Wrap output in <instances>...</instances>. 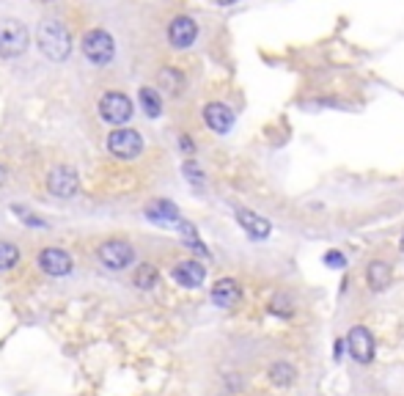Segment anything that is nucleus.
Masks as SVG:
<instances>
[{
    "label": "nucleus",
    "instance_id": "9",
    "mask_svg": "<svg viewBox=\"0 0 404 396\" xmlns=\"http://www.w3.org/2000/svg\"><path fill=\"white\" fill-rule=\"evenodd\" d=\"M36 264H39L42 273H47V275H53V278H64V275H69L72 267H75L72 256H69L66 251H61V248H45V251L39 253Z\"/></svg>",
    "mask_w": 404,
    "mask_h": 396
},
{
    "label": "nucleus",
    "instance_id": "27",
    "mask_svg": "<svg viewBox=\"0 0 404 396\" xmlns=\"http://www.w3.org/2000/svg\"><path fill=\"white\" fill-rule=\"evenodd\" d=\"M179 146L184 149V154H192V151H195V143H192L187 135H181V138H179Z\"/></svg>",
    "mask_w": 404,
    "mask_h": 396
},
{
    "label": "nucleus",
    "instance_id": "26",
    "mask_svg": "<svg viewBox=\"0 0 404 396\" xmlns=\"http://www.w3.org/2000/svg\"><path fill=\"white\" fill-rule=\"evenodd\" d=\"M12 212H14V215H23L28 226H45V221H42V218H36V215H28L23 207H12Z\"/></svg>",
    "mask_w": 404,
    "mask_h": 396
},
{
    "label": "nucleus",
    "instance_id": "3",
    "mask_svg": "<svg viewBox=\"0 0 404 396\" xmlns=\"http://www.w3.org/2000/svg\"><path fill=\"white\" fill-rule=\"evenodd\" d=\"M28 50V28L20 20H0V55L17 58Z\"/></svg>",
    "mask_w": 404,
    "mask_h": 396
},
{
    "label": "nucleus",
    "instance_id": "23",
    "mask_svg": "<svg viewBox=\"0 0 404 396\" xmlns=\"http://www.w3.org/2000/svg\"><path fill=\"white\" fill-rule=\"evenodd\" d=\"M267 311H270V314H275V317H292V314H294V306H292L283 295H275V297L270 300Z\"/></svg>",
    "mask_w": 404,
    "mask_h": 396
},
{
    "label": "nucleus",
    "instance_id": "15",
    "mask_svg": "<svg viewBox=\"0 0 404 396\" xmlns=\"http://www.w3.org/2000/svg\"><path fill=\"white\" fill-rule=\"evenodd\" d=\"M237 221H240V226L248 232L251 240H267L270 232H273L270 221H264L262 215H256V212H251V210H237Z\"/></svg>",
    "mask_w": 404,
    "mask_h": 396
},
{
    "label": "nucleus",
    "instance_id": "31",
    "mask_svg": "<svg viewBox=\"0 0 404 396\" xmlns=\"http://www.w3.org/2000/svg\"><path fill=\"white\" fill-rule=\"evenodd\" d=\"M399 248H401V253H404V237H401V243H399Z\"/></svg>",
    "mask_w": 404,
    "mask_h": 396
},
{
    "label": "nucleus",
    "instance_id": "5",
    "mask_svg": "<svg viewBox=\"0 0 404 396\" xmlns=\"http://www.w3.org/2000/svg\"><path fill=\"white\" fill-rule=\"evenodd\" d=\"M99 262L108 270H127L135 262V251L127 240H108L99 245Z\"/></svg>",
    "mask_w": 404,
    "mask_h": 396
},
{
    "label": "nucleus",
    "instance_id": "14",
    "mask_svg": "<svg viewBox=\"0 0 404 396\" xmlns=\"http://www.w3.org/2000/svg\"><path fill=\"white\" fill-rule=\"evenodd\" d=\"M146 218L154 221V223H160V226H176V229H179V223L184 221V218L179 215L176 204L165 201V198H157V201H151V204L146 207Z\"/></svg>",
    "mask_w": 404,
    "mask_h": 396
},
{
    "label": "nucleus",
    "instance_id": "20",
    "mask_svg": "<svg viewBox=\"0 0 404 396\" xmlns=\"http://www.w3.org/2000/svg\"><path fill=\"white\" fill-rule=\"evenodd\" d=\"M160 86L171 94V97H179L181 94V88H184V77H181V72H176V69H162L160 72Z\"/></svg>",
    "mask_w": 404,
    "mask_h": 396
},
{
    "label": "nucleus",
    "instance_id": "18",
    "mask_svg": "<svg viewBox=\"0 0 404 396\" xmlns=\"http://www.w3.org/2000/svg\"><path fill=\"white\" fill-rule=\"evenodd\" d=\"M138 99H140V108H143V113L149 116V119H157L160 113H162V99H160V94H157V88H140V94H138Z\"/></svg>",
    "mask_w": 404,
    "mask_h": 396
},
{
    "label": "nucleus",
    "instance_id": "29",
    "mask_svg": "<svg viewBox=\"0 0 404 396\" xmlns=\"http://www.w3.org/2000/svg\"><path fill=\"white\" fill-rule=\"evenodd\" d=\"M3 182H6V168L0 165V184H3Z\"/></svg>",
    "mask_w": 404,
    "mask_h": 396
},
{
    "label": "nucleus",
    "instance_id": "8",
    "mask_svg": "<svg viewBox=\"0 0 404 396\" xmlns=\"http://www.w3.org/2000/svg\"><path fill=\"white\" fill-rule=\"evenodd\" d=\"M47 190H50V195H55V198H72V195H77V190H80V176H77V171L69 168V165L53 168L50 176H47Z\"/></svg>",
    "mask_w": 404,
    "mask_h": 396
},
{
    "label": "nucleus",
    "instance_id": "1",
    "mask_svg": "<svg viewBox=\"0 0 404 396\" xmlns=\"http://www.w3.org/2000/svg\"><path fill=\"white\" fill-rule=\"evenodd\" d=\"M39 50L50 61H66L69 53H72V34H69V28L61 20H55V17L45 20L39 25Z\"/></svg>",
    "mask_w": 404,
    "mask_h": 396
},
{
    "label": "nucleus",
    "instance_id": "11",
    "mask_svg": "<svg viewBox=\"0 0 404 396\" xmlns=\"http://www.w3.org/2000/svg\"><path fill=\"white\" fill-rule=\"evenodd\" d=\"M204 121H207V127H210L212 132L226 135V132L234 127V110H231L229 105H223V102H210V105L204 108Z\"/></svg>",
    "mask_w": 404,
    "mask_h": 396
},
{
    "label": "nucleus",
    "instance_id": "22",
    "mask_svg": "<svg viewBox=\"0 0 404 396\" xmlns=\"http://www.w3.org/2000/svg\"><path fill=\"white\" fill-rule=\"evenodd\" d=\"M20 262V251L12 243H0V270H12Z\"/></svg>",
    "mask_w": 404,
    "mask_h": 396
},
{
    "label": "nucleus",
    "instance_id": "2",
    "mask_svg": "<svg viewBox=\"0 0 404 396\" xmlns=\"http://www.w3.org/2000/svg\"><path fill=\"white\" fill-rule=\"evenodd\" d=\"M83 55H86L91 64H97V66H108V64L113 61V55H116V42H113V36H110L108 31H102V28L88 31V34L83 36Z\"/></svg>",
    "mask_w": 404,
    "mask_h": 396
},
{
    "label": "nucleus",
    "instance_id": "24",
    "mask_svg": "<svg viewBox=\"0 0 404 396\" xmlns=\"http://www.w3.org/2000/svg\"><path fill=\"white\" fill-rule=\"evenodd\" d=\"M181 171H184V176H187V182H192V184H204V171L198 168V162L187 160V162L181 165Z\"/></svg>",
    "mask_w": 404,
    "mask_h": 396
},
{
    "label": "nucleus",
    "instance_id": "30",
    "mask_svg": "<svg viewBox=\"0 0 404 396\" xmlns=\"http://www.w3.org/2000/svg\"><path fill=\"white\" fill-rule=\"evenodd\" d=\"M220 6H231V3H237V0H218Z\"/></svg>",
    "mask_w": 404,
    "mask_h": 396
},
{
    "label": "nucleus",
    "instance_id": "6",
    "mask_svg": "<svg viewBox=\"0 0 404 396\" xmlns=\"http://www.w3.org/2000/svg\"><path fill=\"white\" fill-rule=\"evenodd\" d=\"M346 349H349V355L357 360V363H371L374 360V352H377V341H374V336H371V330L368 327H363V325H355V327H349V333H346Z\"/></svg>",
    "mask_w": 404,
    "mask_h": 396
},
{
    "label": "nucleus",
    "instance_id": "28",
    "mask_svg": "<svg viewBox=\"0 0 404 396\" xmlns=\"http://www.w3.org/2000/svg\"><path fill=\"white\" fill-rule=\"evenodd\" d=\"M344 344H346V338H344V341L338 338V341L333 344V358H336V360H341V355H344Z\"/></svg>",
    "mask_w": 404,
    "mask_h": 396
},
{
    "label": "nucleus",
    "instance_id": "16",
    "mask_svg": "<svg viewBox=\"0 0 404 396\" xmlns=\"http://www.w3.org/2000/svg\"><path fill=\"white\" fill-rule=\"evenodd\" d=\"M390 278H393V273H390V264H388V262L374 259V262L366 267V284H368L371 292H385V289L390 286Z\"/></svg>",
    "mask_w": 404,
    "mask_h": 396
},
{
    "label": "nucleus",
    "instance_id": "12",
    "mask_svg": "<svg viewBox=\"0 0 404 396\" xmlns=\"http://www.w3.org/2000/svg\"><path fill=\"white\" fill-rule=\"evenodd\" d=\"M204 278H207V267L201 262L187 259V262H179L173 267V281L179 286H184V289H198L201 284H204Z\"/></svg>",
    "mask_w": 404,
    "mask_h": 396
},
{
    "label": "nucleus",
    "instance_id": "19",
    "mask_svg": "<svg viewBox=\"0 0 404 396\" xmlns=\"http://www.w3.org/2000/svg\"><path fill=\"white\" fill-rule=\"evenodd\" d=\"M157 281H160V273H157L154 264H140V267L135 270V275H132V284H135L138 289H154Z\"/></svg>",
    "mask_w": 404,
    "mask_h": 396
},
{
    "label": "nucleus",
    "instance_id": "21",
    "mask_svg": "<svg viewBox=\"0 0 404 396\" xmlns=\"http://www.w3.org/2000/svg\"><path fill=\"white\" fill-rule=\"evenodd\" d=\"M179 232H181V237H184V245H187V248H192V251H195V253H201V256H210L207 245L201 243L198 232H195V229H192L187 221H181V223H179Z\"/></svg>",
    "mask_w": 404,
    "mask_h": 396
},
{
    "label": "nucleus",
    "instance_id": "25",
    "mask_svg": "<svg viewBox=\"0 0 404 396\" xmlns=\"http://www.w3.org/2000/svg\"><path fill=\"white\" fill-rule=\"evenodd\" d=\"M325 264L341 270V267H346V256H344L341 251H327V253H325Z\"/></svg>",
    "mask_w": 404,
    "mask_h": 396
},
{
    "label": "nucleus",
    "instance_id": "17",
    "mask_svg": "<svg viewBox=\"0 0 404 396\" xmlns=\"http://www.w3.org/2000/svg\"><path fill=\"white\" fill-rule=\"evenodd\" d=\"M267 377H270L273 385H278V388H289V385L294 382V366L286 363V360H278V363L270 366Z\"/></svg>",
    "mask_w": 404,
    "mask_h": 396
},
{
    "label": "nucleus",
    "instance_id": "13",
    "mask_svg": "<svg viewBox=\"0 0 404 396\" xmlns=\"http://www.w3.org/2000/svg\"><path fill=\"white\" fill-rule=\"evenodd\" d=\"M240 300H242V286L234 278H220L212 286V303L218 308H234Z\"/></svg>",
    "mask_w": 404,
    "mask_h": 396
},
{
    "label": "nucleus",
    "instance_id": "32",
    "mask_svg": "<svg viewBox=\"0 0 404 396\" xmlns=\"http://www.w3.org/2000/svg\"><path fill=\"white\" fill-rule=\"evenodd\" d=\"M39 3H53V0H39Z\"/></svg>",
    "mask_w": 404,
    "mask_h": 396
},
{
    "label": "nucleus",
    "instance_id": "4",
    "mask_svg": "<svg viewBox=\"0 0 404 396\" xmlns=\"http://www.w3.org/2000/svg\"><path fill=\"white\" fill-rule=\"evenodd\" d=\"M108 149L118 160H135L143 151V138L135 129H113L108 138Z\"/></svg>",
    "mask_w": 404,
    "mask_h": 396
},
{
    "label": "nucleus",
    "instance_id": "10",
    "mask_svg": "<svg viewBox=\"0 0 404 396\" xmlns=\"http://www.w3.org/2000/svg\"><path fill=\"white\" fill-rule=\"evenodd\" d=\"M195 36H198L195 20H190V17H176V20H171V25H168V42H171L176 50L190 47V45L195 42Z\"/></svg>",
    "mask_w": 404,
    "mask_h": 396
},
{
    "label": "nucleus",
    "instance_id": "7",
    "mask_svg": "<svg viewBox=\"0 0 404 396\" xmlns=\"http://www.w3.org/2000/svg\"><path fill=\"white\" fill-rule=\"evenodd\" d=\"M99 116L108 121V124H124L132 119V102L127 94H118V91H108L102 99H99Z\"/></svg>",
    "mask_w": 404,
    "mask_h": 396
}]
</instances>
